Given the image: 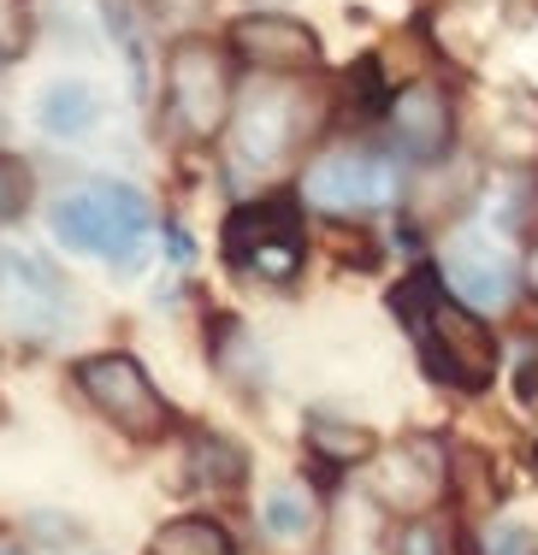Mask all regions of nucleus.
I'll list each match as a JSON object with an SVG mask.
<instances>
[{"label": "nucleus", "mask_w": 538, "mask_h": 555, "mask_svg": "<svg viewBox=\"0 0 538 555\" xmlns=\"http://www.w3.org/2000/svg\"><path fill=\"white\" fill-rule=\"evenodd\" d=\"M397 313L414 325V343L426 354L432 378L450 390H485L497 373V337L479 325V313L456 308L444 289H432V272H414L397 289Z\"/></svg>", "instance_id": "obj_1"}, {"label": "nucleus", "mask_w": 538, "mask_h": 555, "mask_svg": "<svg viewBox=\"0 0 538 555\" xmlns=\"http://www.w3.org/2000/svg\"><path fill=\"white\" fill-rule=\"evenodd\" d=\"M48 224L77 255H130L149 236V202L130 183H89V190H72L65 202H54Z\"/></svg>", "instance_id": "obj_2"}, {"label": "nucleus", "mask_w": 538, "mask_h": 555, "mask_svg": "<svg viewBox=\"0 0 538 555\" xmlns=\"http://www.w3.org/2000/svg\"><path fill=\"white\" fill-rule=\"evenodd\" d=\"M166 101H172V118L190 137H214L231 118V60L219 54L202 36H183V42L166 54Z\"/></svg>", "instance_id": "obj_3"}, {"label": "nucleus", "mask_w": 538, "mask_h": 555, "mask_svg": "<svg viewBox=\"0 0 538 555\" xmlns=\"http://www.w3.org/2000/svg\"><path fill=\"white\" fill-rule=\"evenodd\" d=\"M302 202L320 214H379L397 202V166L367 149H332L302 171Z\"/></svg>", "instance_id": "obj_4"}, {"label": "nucleus", "mask_w": 538, "mask_h": 555, "mask_svg": "<svg viewBox=\"0 0 538 555\" xmlns=\"http://www.w3.org/2000/svg\"><path fill=\"white\" fill-rule=\"evenodd\" d=\"M77 390L130 438H161L172 426V408L161 402V390L149 385V373L130 354H89V361H77Z\"/></svg>", "instance_id": "obj_5"}, {"label": "nucleus", "mask_w": 538, "mask_h": 555, "mask_svg": "<svg viewBox=\"0 0 538 555\" xmlns=\"http://www.w3.org/2000/svg\"><path fill=\"white\" fill-rule=\"evenodd\" d=\"M226 255L248 272L272 278V284H291L296 267H302V214H296V202H255V207H243V214H231Z\"/></svg>", "instance_id": "obj_6"}, {"label": "nucleus", "mask_w": 538, "mask_h": 555, "mask_svg": "<svg viewBox=\"0 0 538 555\" xmlns=\"http://www.w3.org/2000/svg\"><path fill=\"white\" fill-rule=\"evenodd\" d=\"M438 272H444V284L456 289L450 301L467 313H497L515 296V260H509V248L497 243V236H479V231L450 236Z\"/></svg>", "instance_id": "obj_7"}, {"label": "nucleus", "mask_w": 538, "mask_h": 555, "mask_svg": "<svg viewBox=\"0 0 538 555\" xmlns=\"http://www.w3.org/2000/svg\"><path fill=\"white\" fill-rule=\"evenodd\" d=\"M302 95H291L284 83H267L243 101L238 113V166L243 171H272L284 160V149L296 142V125H302Z\"/></svg>", "instance_id": "obj_8"}, {"label": "nucleus", "mask_w": 538, "mask_h": 555, "mask_svg": "<svg viewBox=\"0 0 538 555\" xmlns=\"http://www.w3.org/2000/svg\"><path fill=\"white\" fill-rule=\"evenodd\" d=\"M231 48L255 65V72H313L320 65V36L302 18L284 12H248L231 24Z\"/></svg>", "instance_id": "obj_9"}, {"label": "nucleus", "mask_w": 538, "mask_h": 555, "mask_svg": "<svg viewBox=\"0 0 538 555\" xmlns=\"http://www.w3.org/2000/svg\"><path fill=\"white\" fill-rule=\"evenodd\" d=\"M450 130H456V113L438 83H409L390 95V137L409 160H438L450 149Z\"/></svg>", "instance_id": "obj_10"}, {"label": "nucleus", "mask_w": 538, "mask_h": 555, "mask_svg": "<svg viewBox=\"0 0 538 555\" xmlns=\"http://www.w3.org/2000/svg\"><path fill=\"white\" fill-rule=\"evenodd\" d=\"M373 491H379V502H390V508H402V514L432 508V502L444 496V449L432 438L397 443V455L385 461V473L373 479Z\"/></svg>", "instance_id": "obj_11"}, {"label": "nucleus", "mask_w": 538, "mask_h": 555, "mask_svg": "<svg viewBox=\"0 0 538 555\" xmlns=\"http://www.w3.org/2000/svg\"><path fill=\"white\" fill-rule=\"evenodd\" d=\"M36 125L48 137H77V130L95 125V89L89 83H48L36 101Z\"/></svg>", "instance_id": "obj_12"}, {"label": "nucleus", "mask_w": 538, "mask_h": 555, "mask_svg": "<svg viewBox=\"0 0 538 555\" xmlns=\"http://www.w3.org/2000/svg\"><path fill=\"white\" fill-rule=\"evenodd\" d=\"M149 555H231V532L207 514H183V520H166L154 532Z\"/></svg>", "instance_id": "obj_13"}, {"label": "nucleus", "mask_w": 538, "mask_h": 555, "mask_svg": "<svg viewBox=\"0 0 538 555\" xmlns=\"http://www.w3.org/2000/svg\"><path fill=\"white\" fill-rule=\"evenodd\" d=\"M243 473H248V461H243V449L238 443H226L219 431H202V438H190V479H202V485H243Z\"/></svg>", "instance_id": "obj_14"}, {"label": "nucleus", "mask_w": 538, "mask_h": 555, "mask_svg": "<svg viewBox=\"0 0 538 555\" xmlns=\"http://www.w3.org/2000/svg\"><path fill=\"white\" fill-rule=\"evenodd\" d=\"M308 449L325 461V467H349V461L373 455V431L344 426V420H308Z\"/></svg>", "instance_id": "obj_15"}, {"label": "nucleus", "mask_w": 538, "mask_h": 555, "mask_svg": "<svg viewBox=\"0 0 538 555\" xmlns=\"http://www.w3.org/2000/svg\"><path fill=\"white\" fill-rule=\"evenodd\" d=\"M267 526H272V538H302L313 526L308 496H302V491H272L267 496Z\"/></svg>", "instance_id": "obj_16"}, {"label": "nucleus", "mask_w": 538, "mask_h": 555, "mask_svg": "<svg viewBox=\"0 0 538 555\" xmlns=\"http://www.w3.org/2000/svg\"><path fill=\"white\" fill-rule=\"evenodd\" d=\"M36 195V178L24 160H12V154H0V219H18L24 207H30Z\"/></svg>", "instance_id": "obj_17"}, {"label": "nucleus", "mask_w": 538, "mask_h": 555, "mask_svg": "<svg viewBox=\"0 0 538 555\" xmlns=\"http://www.w3.org/2000/svg\"><path fill=\"white\" fill-rule=\"evenodd\" d=\"M479 555H538V538L515 520H491L479 526Z\"/></svg>", "instance_id": "obj_18"}, {"label": "nucleus", "mask_w": 538, "mask_h": 555, "mask_svg": "<svg viewBox=\"0 0 538 555\" xmlns=\"http://www.w3.org/2000/svg\"><path fill=\"white\" fill-rule=\"evenodd\" d=\"M24 48H30V7L0 0V60H18Z\"/></svg>", "instance_id": "obj_19"}, {"label": "nucleus", "mask_w": 538, "mask_h": 555, "mask_svg": "<svg viewBox=\"0 0 538 555\" xmlns=\"http://www.w3.org/2000/svg\"><path fill=\"white\" fill-rule=\"evenodd\" d=\"M397 555H450V538H444L438 520H414V526H402Z\"/></svg>", "instance_id": "obj_20"}, {"label": "nucleus", "mask_w": 538, "mask_h": 555, "mask_svg": "<svg viewBox=\"0 0 538 555\" xmlns=\"http://www.w3.org/2000/svg\"><path fill=\"white\" fill-rule=\"evenodd\" d=\"M521 396H527V402H538V354H533V349L521 354Z\"/></svg>", "instance_id": "obj_21"}, {"label": "nucleus", "mask_w": 538, "mask_h": 555, "mask_svg": "<svg viewBox=\"0 0 538 555\" xmlns=\"http://www.w3.org/2000/svg\"><path fill=\"white\" fill-rule=\"evenodd\" d=\"M527 289L538 296V243H533V255H527Z\"/></svg>", "instance_id": "obj_22"}, {"label": "nucleus", "mask_w": 538, "mask_h": 555, "mask_svg": "<svg viewBox=\"0 0 538 555\" xmlns=\"http://www.w3.org/2000/svg\"><path fill=\"white\" fill-rule=\"evenodd\" d=\"M0 555H18V550H0Z\"/></svg>", "instance_id": "obj_23"}]
</instances>
